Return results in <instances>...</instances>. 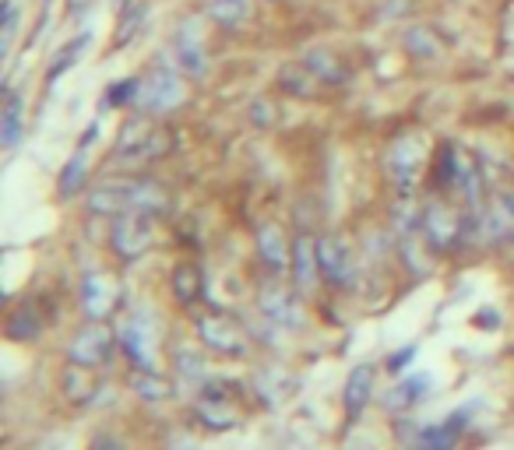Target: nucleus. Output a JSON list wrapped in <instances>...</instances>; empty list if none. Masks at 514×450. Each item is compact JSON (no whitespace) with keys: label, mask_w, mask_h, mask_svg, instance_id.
Returning a JSON list of instances; mask_svg holds the SVG:
<instances>
[{"label":"nucleus","mask_w":514,"mask_h":450,"mask_svg":"<svg viewBox=\"0 0 514 450\" xmlns=\"http://www.w3.org/2000/svg\"><path fill=\"white\" fill-rule=\"evenodd\" d=\"M110 247L117 254V261L134 264L155 247V215L145 211H131V215L113 218V233H110Z\"/></svg>","instance_id":"obj_9"},{"label":"nucleus","mask_w":514,"mask_h":450,"mask_svg":"<svg viewBox=\"0 0 514 450\" xmlns=\"http://www.w3.org/2000/svg\"><path fill=\"white\" fill-rule=\"evenodd\" d=\"M169 292L180 306H198L201 292H205V275H201L198 264L180 261L177 268L169 271Z\"/></svg>","instance_id":"obj_20"},{"label":"nucleus","mask_w":514,"mask_h":450,"mask_svg":"<svg viewBox=\"0 0 514 450\" xmlns=\"http://www.w3.org/2000/svg\"><path fill=\"white\" fill-rule=\"evenodd\" d=\"M261 310H265V317H272L275 324H282V327H300L303 324L300 299H296L289 289H282V285H268V289L261 292Z\"/></svg>","instance_id":"obj_18"},{"label":"nucleus","mask_w":514,"mask_h":450,"mask_svg":"<svg viewBox=\"0 0 514 450\" xmlns=\"http://www.w3.org/2000/svg\"><path fill=\"white\" fill-rule=\"evenodd\" d=\"M317 257H321L324 282L335 285V289H353L356 257H353V247H349L346 236H335V233L317 236Z\"/></svg>","instance_id":"obj_10"},{"label":"nucleus","mask_w":514,"mask_h":450,"mask_svg":"<svg viewBox=\"0 0 514 450\" xmlns=\"http://www.w3.org/2000/svg\"><path fill=\"white\" fill-rule=\"evenodd\" d=\"M180 102H184V78H180V71L173 64H155L145 78H138L134 106H138L145 117L173 113Z\"/></svg>","instance_id":"obj_4"},{"label":"nucleus","mask_w":514,"mask_h":450,"mask_svg":"<svg viewBox=\"0 0 514 450\" xmlns=\"http://www.w3.org/2000/svg\"><path fill=\"white\" fill-rule=\"evenodd\" d=\"M120 352L131 359V366L141 370H159V345H155V327L148 317H127L120 324Z\"/></svg>","instance_id":"obj_11"},{"label":"nucleus","mask_w":514,"mask_h":450,"mask_svg":"<svg viewBox=\"0 0 514 450\" xmlns=\"http://www.w3.org/2000/svg\"><path fill=\"white\" fill-rule=\"evenodd\" d=\"M173 363H180V373L191 380L205 377V359L198 356V352H187V349H177L173 352Z\"/></svg>","instance_id":"obj_33"},{"label":"nucleus","mask_w":514,"mask_h":450,"mask_svg":"<svg viewBox=\"0 0 514 450\" xmlns=\"http://www.w3.org/2000/svg\"><path fill=\"white\" fill-rule=\"evenodd\" d=\"M39 334H43V317L32 303L18 306L8 317V338H15V342H36Z\"/></svg>","instance_id":"obj_29"},{"label":"nucleus","mask_w":514,"mask_h":450,"mask_svg":"<svg viewBox=\"0 0 514 450\" xmlns=\"http://www.w3.org/2000/svg\"><path fill=\"white\" fill-rule=\"evenodd\" d=\"M462 433H465V412H455L448 419L434 422V426L419 429L416 440H412V450H455L462 443Z\"/></svg>","instance_id":"obj_16"},{"label":"nucleus","mask_w":514,"mask_h":450,"mask_svg":"<svg viewBox=\"0 0 514 450\" xmlns=\"http://www.w3.org/2000/svg\"><path fill=\"white\" fill-rule=\"evenodd\" d=\"M127 387H131L134 398L148 401V405H162V401L173 398V384H169L159 370H141V366H131V373H127Z\"/></svg>","instance_id":"obj_19"},{"label":"nucleus","mask_w":514,"mask_h":450,"mask_svg":"<svg viewBox=\"0 0 514 450\" xmlns=\"http://www.w3.org/2000/svg\"><path fill=\"white\" fill-rule=\"evenodd\" d=\"M405 46H409L412 57H437L441 53V43H434V32L430 29H412L405 36Z\"/></svg>","instance_id":"obj_31"},{"label":"nucleus","mask_w":514,"mask_h":450,"mask_svg":"<svg viewBox=\"0 0 514 450\" xmlns=\"http://www.w3.org/2000/svg\"><path fill=\"white\" fill-rule=\"evenodd\" d=\"M254 247H257V257H261V264H265L272 275H282V271L293 268V243L286 240L282 225H275V222H261V225H257Z\"/></svg>","instance_id":"obj_13"},{"label":"nucleus","mask_w":514,"mask_h":450,"mask_svg":"<svg viewBox=\"0 0 514 450\" xmlns=\"http://www.w3.org/2000/svg\"><path fill=\"white\" fill-rule=\"evenodd\" d=\"M370 394H374V366L360 363L353 366L346 380V391H342V408H346V422H356L370 405Z\"/></svg>","instance_id":"obj_17"},{"label":"nucleus","mask_w":514,"mask_h":450,"mask_svg":"<svg viewBox=\"0 0 514 450\" xmlns=\"http://www.w3.org/2000/svg\"><path fill=\"white\" fill-rule=\"evenodd\" d=\"M469 233V218L458 215L451 204L444 201H426L423 211H419V236L426 240V247L434 254H448Z\"/></svg>","instance_id":"obj_6"},{"label":"nucleus","mask_w":514,"mask_h":450,"mask_svg":"<svg viewBox=\"0 0 514 450\" xmlns=\"http://www.w3.org/2000/svg\"><path fill=\"white\" fill-rule=\"evenodd\" d=\"M120 306V285L106 271H92L81 278V310L85 320H110Z\"/></svg>","instance_id":"obj_12"},{"label":"nucleus","mask_w":514,"mask_h":450,"mask_svg":"<svg viewBox=\"0 0 514 450\" xmlns=\"http://www.w3.org/2000/svg\"><path fill=\"white\" fill-rule=\"evenodd\" d=\"M194 415L212 433H226V429L240 426V415L233 412V405H226V398H212V394H201V401L194 405Z\"/></svg>","instance_id":"obj_23"},{"label":"nucleus","mask_w":514,"mask_h":450,"mask_svg":"<svg viewBox=\"0 0 514 450\" xmlns=\"http://www.w3.org/2000/svg\"><path fill=\"white\" fill-rule=\"evenodd\" d=\"M85 208L103 218H120L131 211L162 215L169 208V194L155 180H106L85 194Z\"/></svg>","instance_id":"obj_1"},{"label":"nucleus","mask_w":514,"mask_h":450,"mask_svg":"<svg viewBox=\"0 0 514 450\" xmlns=\"http://www.w3.org/2000/svg\"><path fill=\"white\" fill-rule=\"evenodd\" d=\"M173 53H177V64L184 74L191 78H205L208 71V57H205V39L198 32V22H184L173 39Z\"/></svg>","instance_id":"obj_15"},{"label":"nucleus","mask_w":514,"mask_h":450,"mask_svg":"<svg viewBox=\"0 0 514 450\" xmlns=\"http://www.w3.org/2000/svg\"><path fill=\"white\" fill-rule=\"evenodd\" d=\"M117 349H120V334L110 327V320H85L74 331L71 345H67V363L103 370Z\"/></svg>","instance_id":"obj_5"},{"label":"nucleus","mask_w":514,"mask_h":450,"mask_svg":"<svg viewBox=\"0 0 514 450\" xmlns=\"http://www.w3.org/2000/svg\"><path fill=\"white\" fill-rule=\"evenodd\" d=\"M205 15L212 18L219 29L233 32L250 18V0H205Z\"/></svg>","instance_id":"obj_26"},{"label":"nucleus","mask_w":514,"mask_h":450,"mask_svg":"<svg viewBox=\"0 0 514 450\" xmlns=\"http://www.w3.org/2000/svg\"><path fill=\"white\" fill-rule=\"evenodd\" d=\"M141 18H145V4H141V8H134L131 15L124 18V25H120V43L117 46H124L127 39H131V32H134V25L141 22Z\"/></svg>","instance_id":"obj_34"},{"label":"nucleus","mask_w":514,"mask_h":450,"mask_svg":"<svg viewBox=\"0 0 514 450\" xmlns=\"http://www.w3.org/2000/svg\"><path fill=\"white\" fill-rule=\"evenodd\" d=\"M22 127H25V99L18 92H8L4 109H0V141H4V148L18 145Z\"/></svg>","instance_id":"obj_25"},{"label":"nucleus","mask_w":514,"mask_h":450,"mask_svg":"<svg viewBox=\"0 0 514 450\" xmlns=\"http://www.w3.org/2000/svg\"><path fill=\"white\" fill-rule=\"evenodd\" d=\"M60 391H64V398L71 401V405H89V401L96 398V391H99L96 370L67 363L64 377H60Z\"/></svg>","instance_id":"obj_22"},{"label":"nucleus","mask_w":514,"mask_h":450,"mask_svg":"<svg viewBox=\"0 0 514 450\" xmlns=\"http://www.w3.org/2000/svg\"><path fill=\"white\" fill-rule=\"evenodd\" d=\"M303 64L310 67V74H314L324 88L349 85V67L342 64L331 50H310L307 57H303Z\"/></svg>","instance_id":"obj_24"},{"label":"nucleus","mask_w":514,"mask_h":450,"mask_svg":"<svg viewBox=\"0 0 514 450\" xmlns=\"http://www.w3.org/2000/svg\"><path fill=\"white\" fill-rule=\"evenodd\" d=\"M289 275H293L296 292H310L324 278L321 257H317V236L300 233L293 240V268H289Z\"/></svg>","instance_id":"obj_14"},{"label":"nucleus","mask_w":514,"mask_h":450,"mask_svg":"<svg viewBox=\"0 0 514 450\" xmlns=\"http://www.w3.org/2000/svg\"><path fill=\"white\" fill-rule=\"evenodd\" d=\"M89 43H92V36H89V32H81V36H74L71 43H67L64 50H60L57 57H53L50 71H46V85H53V81H57L60 74H64V71H71V64L81 57V53L89 50Z\"/></svg>","instance_id":"obj_30"},{"label":"nucleus","mask_w":514,"mask_h":450,"mask_svg":"<svg viewBox=\"0 0 514 450\" xmlns=\"http://www.w3.org/2000/svg\"><path fill=\"white\" fill-rule=\"evenodd\" d=\"M423 159H426V138L419 134H402L388 145V155H384V166H388V176L395 183V190L402 197H412L423 180Z\"/></svg>","instance_id":"obj_7"},{"label":"nucleus","mask_w":514,"mask_h":450,"mask_svg":"<svg viewBox=\"0 0 514 450\" xmlns=\"http://www.w3.org/2000/svg\"><path fill=\"white\" fill-rule=\"evenodd\" d=\"M279 88L282 92H289V95H296V99H307V95H314L317 88H324L321 81L314 78V74H310V67L303 64H286L279 71Z\"/></svg>","instance_id":"obj_28"},{"label":"nucleus","mask_w":514,"mask_h":450,"mask_svg":"<svg viewBox=\"0 0 514 450\" xmlns=\"http://www.w3.org/2000/svg\"><path fill=\"white\" fill-rule=\"evenodd\" d=\"M92 138H96V127L89 131V138H81V145H78V152L67 159V166L60 169V176H57V190L64 197H74L78 190H85V176H89V145H92Z\"/></svg>","instance_id":"obj_21"},{"label":"nucleus","mask_w":514,"mask_h":450,"mask_svg":"<svg viewBox=\"0 0 514 450\" xmlns=\"http://www.w3.org/2000/svg\"><path fill=\"white\" fill-rule=\"evenodd\" d=\"M412 356H416V349H402V352H398V356H391V359H388V370H391V373L405 370V363H409Z\"/></svg>","instance_id":"obj_36"},{"label":"nucleus","mask_w":514,"mask_h":450,"mask_svg":"<svg viewBox=\"0 0 514 450\" xmlns=\"http://www.w3.org/2000/svg\"><path fill=\"white\" fill-rule=\"evenodd\" d=\"M169 152V134L162 127H155L152 120H127L117 134V145H113V155L120 162H152L162 159Z\"/></svg>","instance_id":"obj_8"},{"label":"nucleus","mask_w":514,"mask_h":450,"mask_svg":"<svg viewBox=\"0 0 514 450\" xmlns=\"http://www.w3.org/2000/svg\"><path fill=\"white\" fill-rule=\"evenodd\" d=\"M15 25H18V8L8 0V4H4V46L15 39Z\"/></svg>","instance_id":"obj_35"},{"label":"nucleus","mask_w":514,"mask_h":450,"mask_svg":"<svg viewBox=\"0 0 514 450\" xmlns=\"http://www.w3.org/2000/svg\"><path fill=\"white\" fill-rule=\"evenodd\" d=\"M437 183L444 190L462 194L472 208L483 201V169H479V159H472L462 145H441V152H437Z\"/></svg>","instance_id":"obj_3"},{"label":"nucleus","mask_w":514,"mask_h":450,"mask_svg":"<svg viewBox=\"0 0 514 450\" xmlns=\"http://www.w3.org/2000/svg\"><path fill=\"white\" fill-rule=\"evenodd\" d=\"M134 95H138V78H124L106 88V102L110 106H134Z\"/></svg>","instance_id":"obj_32"},{"label":"nucleus","mask_w":514,"mask_h":450,"mask_svg":"<svg viewBox=\"0 0 514 450\" xmlns=\"http://www.w3.org/2000/svg\"><path fill=\"white\" fill-rule=\"evenodd\" d=\"M426 391H430V377H409L398 387H391V394L384 398V408L388 412H409L426 398Z\"/></svg>","instance_id":"obj_27"},{"label":"nucleus","mask_w":514,"mask_h":450,"mask_svg":"<svg viewBox=\"0 0 514 450\" xmlns=\"http://www.w3.org/2000/svg\"><path fill=\"white\" fill-rule=\"evenodd\" d=\"M194 331H198V342L219 359H243L250 352L247 327H243L233 313L201 310L198 317H194Z\"/></svg>","instance_id":"obj_2"}]
</instances>
